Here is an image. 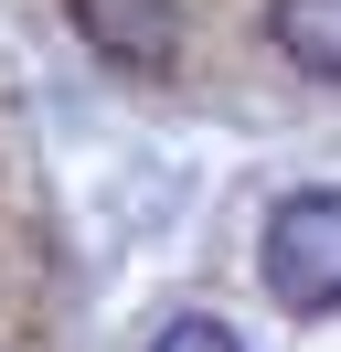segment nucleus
<instances>
[{"mask_svg":"<svg viewBox=\"0 0 341 352\" xmlns=\"http://www.w3.org/2000/svg\"><path fill=\"white\" fill-rule=\"evenodd\" d=\"M64 11H75L85 54L118 65V75H170L182 65V11L170 0H64Z\"/></svg>","mask_w":341,"mask_h":352,"instance_id":"obj_2","label":"nucleus"},{"mask_svg":"<svg viewBox=\"0 0 341 352\" xmlns=\"http://www.w3.org/2000/svg\"><path fill=\"white\" fill-rule=\"evenodd\" d=\"M256 22H267V43H277V65H288V75L341 86V0H267Z\"/></svg>","mask_w":341,"mask_h":352,"instance_id":"obj_3","label":"nucleus"},{"mask_svg":"<svg viewBox=\"0 0 341 352\" xmlns=\"http://www.w3.org/2000/svg\"><path fill=\"white\" fill-rule=\"evenodd\" d=\"M149 352H256L234 320H213V309H182V320H160V342Z\"/></svg>","mask_w":341,"mask_h":352,"instance_id":"obj_4","label":"nucleus"},{"mask_svg":"<svg viewBox=\"0 0 341 352\" xmlns=\"http://www.w3.org/2000/svg\"><path fill=\"white\" fill-rule=\"evenodd\" d=\"M256 278L288 320H320L341 309V182H309V192H277L267 224H256Z\"/></svg>","mask_w":341,"mask_h":352,"instance_id":"obj_1","label":"nucleus"}]
</instances>
